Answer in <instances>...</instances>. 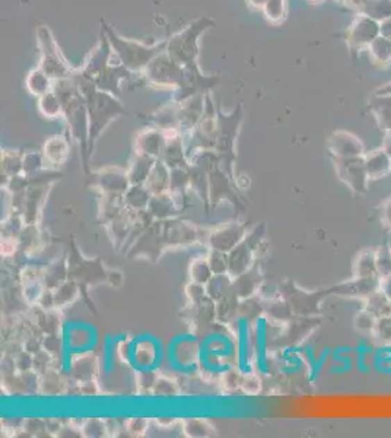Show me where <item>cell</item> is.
<instances>
[{"instance_id":"6da1fadb","label":"cell","mask_w":391,"mask_h":438,"mask_svg":"<svg viewBox=\"0 0 391 438\" xmlns=\"http://www.w3.org/2000/svg\"><path fill=\"white\" fill-rule=\"evenodd\" d=\"M381 288V278L380 276H367V278H356L353 276L352 280L343 282L340 285L331 288V294L339 296H349V298H360L365 300L367 296L378 291Z\"/></svg>"},{"instance_id":"7a4b0ae2","label":"cell","mask_w":391,"mask_h":438,"mask_svg":"<svg viewBox=\"0 0 391 438\" xmlns=\"http://www.w3.org/2000/svg\"><path fill=\"white\" fill-rule=\"evenodd\" d=\"M339 176L355 193H367V183L369 177L365 168V161L347 160L346 162H342Z\"/></svg>"},{"instance_id":"3957f363","label":"cell","mask_w":391,"mask_h":438,"mask_svg":"<svg viewBox=\"0 0 391 438\" xmlns=\"http://www.w3.org/2000/svg\"><path fill=\"white\" fill-rule=\"evenodd\" d=\"M353 276H378L376 273V251L362 250L353 260Z\"/></svg>"},{"instance_id":"277c9868","label":"cell","mask_w":391,"mask_h":438,"mask_svg":"<svg viewBox=\"0 0 391 438\" xmlns=\"http://www.w3.org/2000/svg\"><path fill=\"white\" fill-rule=\"evenodd\" d=\"M369 178H381L391 171V158L384 152H376L365 161Z\"/></svg>"},{"instance_id":"5b68a950","label":"cell","mask_w":391,"mask_h":438,"mask_svg":"<svg viewBox=\"0 0 391 438\" xmlns=\"http://www.w3.org/2000/svg\"><path fill=\"white\" fill-rule=\"evenodd\" d=\"M364 310L369 312L374 317H383L390 314V298L381 289L375 291L364 300Z\"/></svg>"},{"instance_id":"8992f818","label":"cell","mask_w":391,"mask_h":438,"mask_svg":"<svg viewBox=\"0 0 391 438\" xmlns=\"http://www.w3.org/2000/svg\"><path fill=\"white\" fill-rule=\"evenodd\" d=\"M372 335L381 344H391V316H383L375 320Z\"/></svg>"},{"instance_id":"52a82bcc","label":"cell","mask_w":391,"mask_h":438,"mask_svg":"<svg viewBox=\"0 0 391 438\" xmlns=\"http://www.w3.org/2000/svg\"><path fill=\"white\" fill-rule=\"evenodd\" d=\"M376 273L380 278H385L391 273V251L387 246L376 250Z\"/></svg>"},{"instance_id":"ba28073f","label":"cell","mask_w":391,"mask_h":438,"mask_svg":"<svg viewBox=\"0 0 391 438\" xmlns=\"http://www.w3.org/2000/svg\"><path fill=\"white\" fill-rule=\"evenodd\" d=\"M375 320H376V317H374L369 312L362 308L360 312L356 314L353 324H355L356 330H359L360 333H372L374 326H375Z\"/></svg>"},{"instance_id":"9c48e42d","label":"cell","mask_w":391,"mask_h":438,"mask_svg":"<svg viewBox=\"0 0 391 438\" xmlns=\"http://www.w3.org/2000/svg\"><path fill=\"white\" fill-rule=\"evenodd\" d=\"M383 222L385 224V227L391 228V199L383 208Z\"/></svg>"},{"instance_id":"30bf717a","label":"cell","mask_w":391,"mask_h":438,"mask_svg":"<svg viewBox=\"0 0 391 438\" xmlns=\"http://www.w3.org/2000/svg\"><path fill=\"white\" fill-rule=\"evenodd\" d=\"M380 289L383 292H385L388 298L391 300V273L385 278H381V288Z\"/></svg>"},{"instance_id":"8fae6325","label":"cell","mask_w":391,"mask_h":438,"mask_svg":"<svg viewBox=\"0 0 391 438\" xmlns=\"http://www.w3.org/2000/svg\"><path fill=\"white\" fill-rule=\"evenodd\" d=\"M390 316H391V300H390Z\"/></svg>"},{"instance_id":"7c38bea8","label":"cell","mask_w":391,"mask_h":438,"mask_svg":"<svg viewBox=\"0 0 391 438\" xmlns=\"http://www.w3.org/2000/svg\"><path fill=\"white\" fill-rule=\"evenodd\" d=\"M390 251H391V249H390Z\"/></svg>"}]
</instances>
